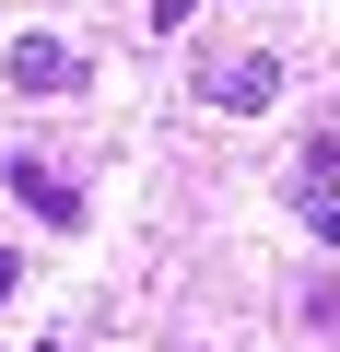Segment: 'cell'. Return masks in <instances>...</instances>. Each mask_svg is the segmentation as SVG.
Returning <instances> with one entry per match:
<instances>
[{
	"mask_svg": "<svg viewBox=\"0 0 340 352\" xmlns=\"http://www.w3.org/2000/svg\"><path fill=\"white\" fill-rule=\"evenodd\" d=\"M293 223H305L317 247H340V141H305V164H293Z\"/></svg>",
	"mask_w": 340,
	"mask_h": 352,
	"instance_id": "1",
	"label": "cell"
},
{
	"mask_svg": "<svg viewBox=\"0 0 340 352\" xmlns=\"http://www.w3.org/2000/svg\"><path fill=\"white\" fill-rule=\"evenodd\" d=\"M0 82H12V94H71L82 59H71L59 36H12V47H0Z\"/></svg>",
	"mask_w": 340,
	"mask_h": 352,
	"instance_id": "2",
	"label": "cell"
},
{
	"mask_svg": "<svg viewBox=\"0 0 340 352\" xmlns=\"http://www.w3.org/2000/svg\"><path fill=\"white\" fill-rule=\"evenodd\" d=\"M0 176H12V200H24L36 223H59V235L82 223V188H71V176H59V164H36V153H24V164H0Z\"/></svg>",
	"mask_w": 340,
	"mask_h": 352,
	"instance_id": "3",
	"label": "cell"
},
{
	"mask_svg": "<svg viewBox=\"0 0 340 352\" xmlns=\"http://www.w3.org/2000/svg\"><path fill=\"white\" fill-rule=\"evenodd\" d=\"M270 94H282V59H223V71H212V106H223V118H258Z\"/></svg>",
	"mask_w": 340,
	"mask_h": 352,
	"instance_id": "4",
	"label": "cell"
},
{
	"mask_svg": "<svg viewBox=\"0 0 340 352\" xmlns=\"http://www.w3.org/2000/svg\"><path fill=\"white\" fill-rule=\"evenodd\" d=\"M188 12H200V0H152V24H188Z\"/></svg>",
	"mask_w": 340,
	"mask_h": 352,
	"instance_id": "5",
	"label": "cell"
},
{
	"mask_svg": "<svg viewBox=\"0 0 340 352\" xmlns=\"http://www.w3.org/2000/svg\"><path fill=\"white\" fill-rule=\"evenodd\" d=\"M12 282H24V258H12V247H0V305H12Z\"/></svg>",
	"mask_w": 340,
	"mask_h": 352,
	"instance_id": "6",
	"label": "cell"
}]
</instances>
